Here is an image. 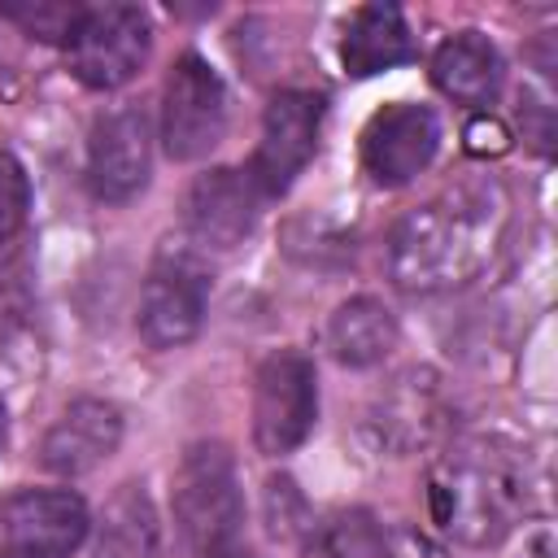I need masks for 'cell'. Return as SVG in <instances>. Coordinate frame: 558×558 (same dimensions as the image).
Here are the masks:
<instances>
[{
	"label": "cell",
	"mask_w": 558,
	"mask_h": 558,
	"mask_svg": "<svg viewBox=\"0 0 558 558\" xmlns=\"http://www.w3.org/2000/svg\"><path fill=\"white\" fill-rule=\"evenodd\" d=\"M501 231L497 183H458L414 205L388 235V275L405 292H449L480 275Z\"/></svg>",
	"instance_id": "1"
},
{
	"label": "cell",
	"mask_w": 558,
	"mask_h": 558,
	"mask_svg": "<svg viewBox=\"0 0 558 558\" xmlns=\"http://www.w3.org/2000/svg\"><path fill=\"white\" fill-rule=\"evenodd\" d=\"M532 480L519 445L501 436H466L427 471V510L462 545H497L527 514Z\"/></svg>",
	"instance_id": "2"
},
{
	"label": "cell",
	"mask_w": 558,
	"mask_h": 558,
	"mask_svg": "<svg viewBox=\"0 0 558 558\" xmlns=\"http://www.w3.org/2000/svg\"><path fill=\"white\" fill-rule=\"evenodd\" d=\"M174 527L192 558H214L240 545L244 532V493L235 458L222 440H196L183 449L170 484Z\"/></svg>",
	"instance_id": "3"
},
{
	"label": "cell",
	"mask_w": 558,
	"mask_h": 558,
	"mask_svg": "<svg viewBox=\"0 0 558 558\" xmlns=\"http://www.w3.org/2000/svg\"><path fill=\"white\" fill-rule=\"evenodd\" d=\"M209 288H214V275L205 266V253H196L192 244H166L153 257L140 292V318H135L140 340L148 349L187 344L205 323Z\"/></svg>",
	"instance_id": "4"
},
{
	"label": "cell",
	"mask_w": 558,
	"mask_h": 558,
	"mask_svg": "<svg viewBox=\"0 0 558 558\" xmlns=\"http://www.w3.org/2000/svg\"><path fill=\"white\" fill-rule=\"evenodd\" d=\"M153 48V22L140 4H92L65 39L70 74L92 92H113L140 74Z\"/></svg>",
	"instance_id": "5"
},
{
	"label": "cell",
	"mask_w": 558,
	"mask_h": 558,
	"mask_svg": "<svg viewBox=\"0 0 558 558\" xmlns=\"http://www.w3.org/2000/svg\"><path fill=\"white\" fill-rule=\"evenodd\" d=\"M227 135V87L201 52H183L161 92V148L170 161H201Z\"/></svg>",
	"instance_id": "6"
},
{
	"label": "cell",
	"mask_w": 558,
	"mask_h": 558,
	"mask_svg": "<svg viewBox=\"0 0 558 558\" xmlns=\"http://www.w3.org/2000/svg\"><path fill=\"white\" fill-rule=\"evenodd\" d=\"M318 418V375L296 349H279L253 379V440L266 458H283L305 445Z\"/></svg>",
	"instance_id": "7"
},
{
	"label": "cell",
	"mask_w": 558,
	"mask_h": 558,
	"mask_svg": "<svg viewBox=\"0 0 558 558\" xmlns=\"http://www.w3.org/2000/svg\"><path fill=\"white\" fill-rule=\"evenodd\" d=\"M318 131H323V96L305 92V87H288L275 92L262 118V140L253 148L248 161V179L253 187L266 196H283L296 174L310 166L314 148H318Z\"/></svg>",
	"instance_id": "8"
},
{
	"label": "cell",
	"mask_w": 558,
	"mask_h": 558,
	"mask_svg": "<svg viewBox=\"0 0 558 558\" xmlns=\"http://www.w3.org/2000/svg\"><path fill=\"white\" fill-rule=\"evenodd\" d=\"M153 131L140 105H113L92 122L87 140V187L105 205H126L148 187Z\"/></svg>",
	"instance_id": "9"
},
{
	"label": "cell",
	"mask_w": 558,
	"mask_h": 558,
	"mask_svg": "<svg viewBox=\"0 0 558 558\" xmlns=\"http://www.w3.org/2000/svg\"><path fill=\"white\" fill-rule=\"evenodd\" d=\"M262 192L253 187L248 170L214 166L196 174L183 196V235L196 253H227L240 248L257 227Z\"/></svg>",
	"instance_id": "10"
},
{
	"label": "cell",
	"mask_w": 558,
	"mask_h": 558,
	"mask_svg": "<svg viewBox=\"0 0 558 558\" xmlns=\"http://www.w3.org/2000/svg\"><path fill=\"white\" fill-rule=\"evenodd\" d=\"M440 148V122L427 105L392 100L362 131V166L379 187H401L432 166Z\"/></svg>",
	"instance_id": "11"
},
{
	"label": "cell",
	"mask_w": 558,
	"mask_h": 558,
	"mask_svg": "<svg viewBox=\"0 0 558 558\" xmlns=\"http://www.w3.org/2000/svg\"><path fill=\"white\" fill-rule=\"evenodd\" d=\"M0 514H4V541L39 558H70L92 527L87 501L70 488H22L9 497Z\"/></svg>",
	"instance_id": "12"
},
{
	"label": "cell",
	"mask_w": 558,
	"mask_h": 558,
	"mask_svg": "<svg viewBox=\"0 0 558 558\" xmlns=\"http://www.w3.org/2000/svg\"><path fill=\"white\" fill-rule=\"evenodd\" d=\"M118 445H122V410L105 397H78L48 427V436L39 445V462L52 475L78 480V475L96 471L100 462H109L118 453Z\"/></svg>",
	"instance_id": "13"
},
{
	"label": "cell",
	"mask_w": 558,
	"mask_h": 558,
	"mask_svg": "<svg viewBox=\"0 0 558 558\" xmlns=\"http://www.w3.org/2000/svg\"><path fill=\"white\" fill-rule=\"evenodd\" d=\"M432 83L458 105H493L506 83V61L484 31H458L432 52Z\"/></svg>",
	"instance_id": "14"
},
{
	"label": "cell",
	"mask_w": 558,
	"mask_h": 558,
	"mask_svg": "<svg viewBox=\"0 0 558 558\" xmlns=\"http://www.w3.org/2000/svg\"><path fill=\"white\" fill-rule=\"evenodd\" d=\"M440 423V388L432 371H405L392 379V388L379 397L371 414V432L384 449L410 453L414 445H427Z\"/></svg>",
	"instance_id": "15"
},
{
	"label": "cell",
	"mask_w": 558,
	"mask_h": 558,
	"mask_svg": "<svg viewBox=\"0 0 558 558\" xmlns=\"http://www.w3.org/2000/svg\"><path fill=\"white\" fill-rule=\"evenodd\" d=\"M410 57H414V35L397 4L379 0V4L353 9V17L344 22V39H340V61L353 78L384 74Z\"/></svg>",
	"instance_id": "16"
},
{
	"label": "cell",
	"mask_w": 558,
	"mask_h": 558,
	"mask_svg": "<svg viewBox=\"0 0 558 558\" xmlns=\"http://www.w3.org/2000/svg\"><path fill=\"white\" fill-rule=\"evenodd\" d=\"M327 349L340 366L366 371L397 349V318L379 296H353L327 318Z\"/></svg>",
	"instance_id": "17"
},
{
	"label": "cell",
	"mask_w": 558,
	"mask_h": 558,
	"mask_svg": "<svg viewBox=\"0 0 558 558\" xmlns=\"http://www.w3.org/2000/svg\"><path fill=\"white\" fill-rule=\"evenodd\" d=\"M92 558H161V519L144 484L131 480L105 501Z\"/></svg>",
	"instance_id": "18"
},
{
	"label": "cell",
	"mask_w": 558,
	"mask_h": 558,
	"mask_svg": "<svg viewBox=\"0 0 558 558\" xmlns=\"http://www.w3.org/2000/svg\"><path fill=\"white\" fill-rule=\"evenodd\" d=\"M384 527L366 510H340L310 523L301 536V558H384Z\"/></svg>",
	"instance_id": "19"
},
{
	"label": "cell",
	"mask_w": 558,
	"mask_h": 558,
	"mask_svg": "<svg viewBox=\"0 0 558 558\" xmlns=\"http://www.w3.org/2000/svg\"><path fill=\"white\" fill-rule=\"evenodd\" d=\"M314 523V510L305 501V493L296 488V480L288 475H270L266 480V527L275 541H301Z\"/></svg>",
	"instance_id": "20"
},
{
	"label": "cell",
	"mask_w": 558,
	"mask_h": 558,
	"mask_svg": "<svg viewBox=\"0 0 558 558\" xmlns=\"http://www.w3.org/2000/svg\"><path fill=\"white\" fill-rule=\"evenodd\" d=\"M87 4H65V0H26V4H0V13L9 22H17L26 35L48 39V44H65L74 22L83 17Z\"/></svg>",
	"instance_id": "21"
},
{
	"label": "cell",
	"mask_w": 558,
	"mask_h": 558,
	"mask_svg": "<svg viewBox=\"0 0 558 558\" xmlns=\"http://www.w3.org/2000/svg\"><path fill=\"white\" fill-rule=\"evenodd\" d=\"M31 214V179H26V166L0 148V244H9L22 222Z\"/></svg>",
	"instance_id": "22"
},
{
	"label": "cell",
	"mask_w": 558,
	"mask_h": 558,
	"mask_svg": "<svg viewBox=\"0 0 558 558\" xmlns=\"http://www.w3.org/2000/svg\"><path fill=\"white\" fill-rule=\"evenodd\" d=\"M462 135H466V153H471V157H501V153L510 148V131H506V122L493 118V113L471 118Z\"/></svg>",
	"instance_id": "23"
},
{
	"label": "cell",
	"mask_w": 558,
	"mask_h": 558,
	"mask_svg": "<svg viewBox=\"0 0 558 558\" xmlns=\"http://www.w3.org/2000/svg\"><path fill=\"white\" fill-rule=\"evenodd\" d=\"M0 558H39V554H31V549H17V545H4V549H0Z\"/></svg>",
	"instance_id": "24"
},
{
	"label": "cell",
	"mask_w": 558,
	"mask_h": 558,
	"mask_svg": "<svg viewBox=\"0 0 558 558\" xmlns=\"http://www.w3.org/2000/svg\"><path fill=\"white\" fill-rule=\"evenodd\" d=\"M214 558H253V554H248V549H240V545H235V549H227V554H214Z\"/></svg>",
	"instance_id": "25"
},
{
	"label": "cell",
	"mask_w": 558,
	"mask_h": 558,
	"mask_svg": "<svg viewBox=\"0 0 558 558\" xmlns=\"http://www.w3.org/2000/svg\"><path fill=\"white\" fill-rule=\"evenodd\" d=\"M0 449H4V401H0Z\"/></svg>",
	"instance_id": "26"
},
{
	"label": "cell",
	"mask_w": 558,
	"mask_h": 558,
	"mask_svg": "<svg viewBox=\"0 0 558 558\" xmlns=\"http://www.w3.org/2000/svg\"><path fill=\"white\" fill-rule=\"evenodd\" d=\"M0 532H4V514H0Z\"/></svg>",
	"instance_id": "27"
}]
</instances>
